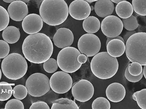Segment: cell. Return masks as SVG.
I'll use <instances>...</instances> for the list:
<instances>
[{
    "label": "cell",
    "instance_id": "cell-17",
    "mask_svg": "<svg viewBox=\"0 0 146 109\" xmlns=\"http://www.w3.org/2000/svg\"><path fill=\"white\" fill-rule=\"evenodd\" d=\"M114 8V5L111 0H98L96 1L94 7L96 14L102 18L110 15Z\"/></svg>",
    "mask_w": 146,
    "mask_h": 109
},
{
    "label": "cell",
    "instance_id": "cell-27",
    "mask_svg": "<svg viewBox=\"0 0 146 109\" xmlns=\"http://www.w3.org/2000/svg\"><path fill=\"white\" fill-rule=\"evenodd\" d=\"M92 109H110V104L109 101L106 98L99 97L93 101L92 104Z\"/></svg>",
    "mask_w": 146,
    "mask_h": 109
},
{
    "label": "cell",
    "instance_id": "cell-29",
    "mask_svg": "<svg viewBox=\"0 0 146 109\" xmlns=\"http://www.w3.org/2000/svg\"><path fill=\"white\" fill-rule=\"evenodd\" d=\"M9 22V17L7 11L0 5V32L7 26Z\"/></svg>",
    "mask_w": 146,
    "mask_h": 109
},
{
    "label": "cell",
    "instance_id": "cell-2",
    "mask_svg": "<svg viewBox=\"0 0 146 109\" xmlns=\"http://www.w3.org/2000/svg\"><path fill=\"white\" fill-rule=\"evenodd\" d=\"M39 13L46 24L57 26L62 23L67 18L68 8L64 0H44L40 7Z\"/></svg>",
    "mask_w": 146,
    "mask_h": 109
},
{
    "label": "cell",
    "instance_id": "cell-40",
    "mask_svg": "<svg viewBox=\"0 0 146 109\" xmlns=\"http://www.w3.org/2000/svg\"><path fill=\"white\" fill-rule=\"evenodd\" d=\"M113 2L116 4L120 2L123 1H126L127 0H111Z\"/></svg>",
    "mask_w": 146,
    "mask_h": 109
},
{
    "label": "cell",
    "instance_id": "cell-41",
    "mask_svg": "<svg viewBox=\"0 0 146 109\" xmlns=\"http://www.w3.org/2000/svg\"><path fill=\"white\" fill-rule=\"evenodd\" d=\"M4 2L8 3H11L12 2L15 1V0H3Z\"/></svg>",
    "mask_w": 146,
    "mask_h": 109
},
{
    "label": "cell",
    "instance_id": "cell-21",
    "mask_svg": "<svg viewBox=\"0 0 146 109\" xmlns=\"http://www.w3.org/2000/svg\"><path fill=\"white\" fill-rule=\"evenodd\" d=\"M82 26L86 32L88 33H94L99 30L100 27V23L97 18L90 16L84 19Z\"/></svg>",
    "mask_w": 146,
    "mask_h": 109
},
{
    "label": "cell",
    "instance_id": "cell-7",
    "mask_svg": "<svg viewBox=\"0 0 146 109\" xmlns=\"http://www.w3.org/2000/svg\"><path fill=\"white\" fill-rule=\"evenodd\" d=\"M25 87L28 93L35 97L42 96L50 89V79L45 74L40 73L33 74L27 79Z\"/></svg>",
    "mask_w": 146,
    "mask_h": 109
},
{
    "label": "cell",
    "instance_id": "cell-20",
    "mask_svg": "<svg viewBox=\"0 0 146 109\" xmlns=\"http://www.w3.org/2000/svg\"><path fill=\"white\" fill-rule=\"evenodd\" d=\"M133 9L131 4L127 1H123L117 3L115 7L117 15L122 18L129 17L132 14Z\"/></svg>",
    "mask_w": 146,
    "mask_h": 109
},
{
    "label": "cell",
    "instance_id": "cell-38",
    "mask_svg": "<svg viewBox=\"0 0 146 109\" xmlns=\"http://www.w3.org/2000/svg\"><path fill=\"white\" fill-rule=\"evenodd\" d=\"M107 38L108 39H107L106 42V46L107 45L108 43L111 40L113 39H120V40H121V41H122L124 43H125L123 38L120 36H118L117 37H107Z\"/></svg>",
    "mask_w": 146,
    "mask_h": 109
},
{
    "label": "cell",
    "instance_id": "cell-5",
    "mask_svg": "<svg viewBox=\"0 0 146 109\" xmlns=\"http://www.w3.org/2000/svg\"><path fill=\"white\" fill-rule=\"evenodd\" d=\"M28 65L25 58L17 53H12L4 58L1 68L4 75L7 78L17 80L23 77L27 70Z\"/></svg>",
    "mask_w": 146,
    "mask_h": 109
},
{
    "label": "cell",
    "instance_id": "cell-44",
    "mask_svg": "<svg viewBox=\"0 0 146 109\" xmlns=\"http://www.w3.org/2000/svg\"><path fill=\"white\" fill-rule=\"evenodd\" d=\"M90 8L91 11H93L94 9V7L93 6H90Z\"/></svg>",
    "mask_w": 146,
    "mask_h": 109
},
{
    "label": "cell",
    "instance_id": "cell-6",
    "mask_svg": "<svg viewBox=\"0 0 146 109\" xmlns=\"http://www.w3.org/2000/svg\"><path fill=\"white\" fill-rule=\"evenodd\" d=\"M80 54L79 51L74 47H69L62 49L57 57L58 66L62 70L68 73L75 72L82 64L77 60L78 56Z\"/></svg>",
    "mask_w": 146,
    "mask_h": 109
},
{
    "label": "cell",
    "instance_id": "cell-13",
    "mask_svg": "<svg viewBox=\"0 0 146 109\" xmlns=\"http://www.w3.org/2000/svg\"><path fill=\"white\" fill-rule=\"evenodd\" d=\"M43 25V20L41 17L36 14H31L27 15L22 22L23 30L30 34L39 32L42 28Z\"/></svg>",
    "mask_w": 146,
    "mask_h": 109
},
{
    "label": "cell",
    "instance_id": "cell-16",
    "mask_svg": "<svg viewBox=\"0 0 146 109\" xmlns=\"http://www.w3.org/2000/svg\"><path fill=\"white\" fill-rule=\"evenodd\" d=\"M106 95L111 101L117 102L122 100L125 95L124 87L118 83H113L109 85L106 90Z\"/></svg>",
    "mask_w": 146,
    "mask_h": 109
},
{
    "label": "cell",
    "instance_id": "cell-26",
    "mask_svg": "<svg viewBox=\"0 0 146 109\" xmlns=\"http://www.w3.org/2000/svg\"><path fill=\"white\" fill-rule=\"evenodd\" d=\"M121 21L123 27L128 30H134L139 26L137 18L132 15L128 18H123Z\"/></svg>",
    "mask_w": 146,
    "mask_h": 109
},
{
    "label": "cell",
    "instance_id": "cell-33",
    "mask_svg": "<svg viewBox=\"0 0 146 109\" xmlns=\"http://www.w3.org/2000/svg\"><path fill=\"white\" fill-rule=\"evenodd\" d=\"M10 51L9 45L6 41L0 40V58H3L6 57Z\"/></svg>",
    "mask_w": 146,
    "mask_h": 109
},
{
    "label": "cell",
    "instance_id": "cell-36",
    "mask_svg": "<svg viewBox=\"0 0 146 109\" xmlns=\"http://www.w3.org/2000/svg\"><path fill=\"white\" fill-rule=\"evenodd\" d=\"M136 32L135 30L126 31L125 35L123 36V39L125 43L128 39L133 34L136 33Z\"/></svg>",
    "mask_w": 146,
    "mask_h": 109
},
{
    "label": "cell",
    "instance_id": "cell-28",
    "mask_svg": "<svg viewBox=\"0 0 146 109\" xmlns=\"http://www.w3.org/2000/svg\"><path fill=\"white\" fill-rule=\"evenodd\" d=\"M27 93L25 86L21 85H18L15 86L12 91V94L14 97L20 100L26 97Z\"/></svg>",
    "mask_w": 146,
    "mask_h": 109
},
{
    "label": "cell",
    "instance_id": "cell-46",
    "mask_svg": "<svg viewBox=\"0 0 146 109\" xmlns=\"http://www.w3.org/2000/svg\"><path fill=\"white\" fill-rule=\"evenodd\" d=\"M1 58H0V62H1Z\"/></svg>",
    "mask_w": 146,
    "mask_h": 109
},
{
    "label": "cell",
    "instance_id": "cell-32",
    "mask_svg": "<svg viewBox=\"0 0 146 109\" xmlns=\"http://www.w3.org/2000/svg\"><path fill=\"white\" fill-rule=\"evenodd\" d=\"M24 108L23 103L20 100L17 99H12L6 103L5 109H21Z\"/></svg>",
    "mask_w": 146,
    "mask_h": 109
},
{
    "label": "cell",
    "instance_id": "cell-37",
    "mask_svg": "<svg viewBox=\"0 0 146 109\" xmlns=\"http://www.w3.org/2000/svg\"><path fill=\"white\" fill-rule=\"evenodd\" d=\"M77 60L79 63L81 64H84L86 62L87 58L85 55L81 54L78 56Z\"/></svg>",
    "mask_w": 146,
    "mask_h": 109
},
{
    "label": "cell",
    "instance_id": "cell-24",
    "mask_svg": "<svg viewBox=\"0 0 146 109\" xmlns=\"http://www.w3.org/2000/svg\"><path fill=\"white\" fill-rule=\"evenodd\" d=\"M132 98L137 101L139 107L142 109H146V89H143L134 93Z\"/></svg>",
    "mask_w": 146,
    "mask_h": 109
},
{
    "label": "cell",
    "instance_id": "cell-34",
    "mask_svg": "<svg viewBox=\"0 0 146 109\" xmlns=\"http://www.w3.org/2000/svg\"><path fill=\"white\" fill-rule=\"evenodd\" d=\"M128 66L126 67L124 72V75L126 78L129 81L132 82H136L140 81L142 78L143 74V72L139 75L135 76L131 75L128 70Z\"/></svg>",
    "mask_w": 146,
    "mask_h": 109
},
{
    "label": "cell",
    "instance_id": "cell-18",
    "mask_svg": "<svg viewBox=\"0 0 146 109\" xmlns=\"http://www.w3.org/2000/svg\"><path fill=\"white\" fill-rule=\"evenodd\" d=\"M106 46L108 53L113 57L116 58L121 56L125 51V43L119 39L111 40Z\"/></svg>",
    "mask_w": 146,
    "mask_h": 109
},
{
    "label": "cell",
    "instance_id": "cell-25",
    "mask_svg": "<svg viewBox=\"0 0 146 109\" xmlns=\"http://www.w3.org/2000/svg\"><path fill=\"white\" fill-rule=\"evenodd\" d=\"M146 0H132L133 10L138 14L142 16L146 15Z\"/></svg>",
    "mask_w": 146,
    "mask_h": 109
},
{
    "label": "cell",
    "instance_id": "cell-23",
    "mask_svg": "<svg viewBox=\"0 0 146 109\" xmlns=\"http://www.w3.org/2000/svg\"><path fill=\"white\" fill-rule=\"evenodd\" d=\"M11 86L5 82H0V101H5L9 99L12 94Z\"/></svg>",
    "mask_w": 146,
    "mask_h": 109
},
{
    "label": "cell",
    "instance_id": "cell-22",
    "mask_svg": "<svg viewBox=\"0 0 146 109\" xmlns=\"http://www.w3.org/2000/svg\"><path fill=\"white\" fill-rule=\"evenodd\" d=\"M51 109H76L79 108L73 100L66 98H61L52 101Z\"/></svg>",
    "mask_w": 146,
    "mask_h": 109
},
{
    "label": "cell",
    "instance_id": "cell-39",
    "mask_svg": "<svg viewBox=\"0 0 146 109\" xmlns=\"http://www.w3.org/2000/svg\"><path fill=\"white\" fill-rule=\"evenodd\" d=\"M143 67V70H142L143 75L144 76V77L146 78V65H144Z\"/></svg>",
    "mask_w": 146,
    "mask_h": 109
},
{
    "label": "cell",
    "instance_id": "cell-3",
    "mask_svg": "<svg viewBox=\"0 0 146 109\" xmlns=\"http://www.w3.org/2000/svg\"><path fill=\"white\" fill-rule=\"evenodd\" d=\"M119 64L117 58L107 52L98 53L94 56L90 63L91 70L97 77L103 79H109L116 73Z\"/></svg>",
    "mask_w": 146,
    "mask_h": 109
},
{
    "label": "cell",
    "instance_id": "cell-42",
    "mask_svg": "<svg viewBox=\"0 0 146 109\" xmlns=\"http://www.w3.org/2000/svg\"><path fill=\"white\" fill-rule=\"evenodd\" d=\"M84 0L87 2L88 3H92L93 2L96 1L98 0Z\"/></svg>",
    "mask_w": 146,
    "mask_h": 109
},
{
    "label": "cell",
    "instance_id": "cell-30",
    "mask_svg": "<svg viewBox=\"0 0 146 109\" xmlns=\"http://www.w3.org/2000/svg\"><path fill=\"white\" fill-rule=\"evenodd\" d=\"M43 67L46 72L52 73L55 72L58 69V65L57 61L53 58H50L43 63Z\"/></svg>",
    "mask_w": 146,
    "mask_h": 109
},
{
    "label": "cell",
    "instance_id": "cell-11",
    "mask_svg": "<svg viewBox=\"0 0 146 109\" xmlns=\"http://www.w3.org/2000/svg\"><path fill=\"white\" fill-rule=\"evenodd\" d=\"M101 28L106 36L113 37L119 36L123 29V24L120 19L114 15L108 16L102 21Z\"/></svg>",
    "mask_w": 146,
    "mask_h": 109
},
{
    "label": "cell",
    "instance_id": "cell-1",
    "mask_svg": "<svg viewBox=\"0 0 146 109\" xmlns=\"http://www.w3.org/2000/svg\"><path fill=\"white\" fill-rule=\"evenodd\" d=\"M22 50L25 57L29 61L39 64L50 58L53 47L48 36L44 33H37L30 34L25 39Z\"/></svg>",
    "mask_w": 146,
    "mask_h": 109
},
{
    "label": "cell",
    "instance_id": "cell-43",
    "mask_svg": "<svg viewBox=\"0 0 146 109\" xmlns=\"http://www.w3.org/2000/svg\"><path fill=\"white\" fill-rule=\"evenodd\" d=\"M22 1L25 3H27L30 0H19Z\"/></svg>",
    "mask_w": 146,
    "mask_h": 109
},
{
    "label": "cell",
    "instance_id": "cell-15",
    "mask_svg": "<svg viewBox=\"0 0 146 109\" xmlns=\"http://www.w3.org/2000/svg\"><path fill=\"white\" fill-rule=\"evenodd\" d=\"M74 40V36L72 32L69 29L64 28L58 29L53 38L54 45L61 49L70 47L72 44Z\"/></svg>",
    "mask_w": 146,
    "mask_h": 109
},
{
    "label": "cell",
    "instance_id": "cell-4",
    "mask_svg": "<svg viewBox=\"0 0 146 109\" xmlns=\"http://www.w3.org/2000/svg\"><path fill=\"white\" fill-rule=\"evenodd\" d=\"M125 51L127 57L131 62H137L146 65V33H136L126 42Z\"/></svg>",
    "mask_w": 146,
    "mask_h": 109
},
{
    "label": "cell",
    "instance_id": "cell-8",
    "mask_svg": "<svg viewBox=\"0 0 146 109\" xmlns=\"http://www.w3.org/2000/svg\"><path fill=\"white\" fill-rule=\"evenodd\" d=\"M79 51L88 57H91L98 53L101 47L100 40L93 33H87L82 35L78 43Z\"/></svg>",
    "mask_w": 146,
    "mask_h": 109
},
{
    "label": "cell",
    "instance_id": "cell-9",
    "mask_svg": "<svg viewBox=\"0 0 146 109\" xmlns=\"http://www.w3.org/2000/svg\"><path fill=\"white\" fill-rule=\"evenodd\" d=\"M52 89L58 94H64L68 91L72 84V77L68 73L59 71L54 73L50 79Z\"/></svg>",
    "mask_w": 146,
    "mask_h": 109
},
{
    "label": "cell",
    "instance_id": "cell-14",
    "mask_svg": "<svg viewBox=\"0 0 146 109\" xmlns=\"http://www.w3.org/2000/svg\"><path fill=\"white\" fill-rule=\"evenodd\" d=\"M7 12L9 17L13 20L21 21L28 14L27 6L25 3L22 1H15L11 3L9 6Z\"/></svg>",
    "mask_w": 146,
    "mask_h": 109
},
{
    "label": "cell",
    "instance_id": "cell-19",
    "mask_svg": "<svg viewBox=\"0 0 146 109\" xmlns=\"http://www.w3.org/2000/svg\"><path fill=\"white\" fill-rule=\"evenodd\" d=\"M2 36L3 39L7 43L13 44L19 40L20 33L18 28L13 26H9L3 30Z\"/></svg>",
    "mask_w": 146,
    "mask_h": 109
},
{
    "label": "cell",
    "instance_id": "cell-12",
    "mask_svg": "<svg viewBox=\"0 0 146 109\" xmlns=\"http://www.w3.org/2000/svg\"><path fill=\"white\" fill-rule=\"evenodd\" d=\"M89 4L84 0H75L70 5L68 11L70 16L78 20H84L88 17L91 12Z\"/></svg>",
    "mask_w": 146,
    "mask_h": 109
},
{
    "label": "cell",
    "instance_id": "cell-10",
    "mask_svg": "<svg viewBox=\"0 0 146 109\" xmlns=\"http://www.w3.org/2000/svg\"><path fill=\"white\" fill-rule=\"evenodd\" d=\"M72 92L74 99L84 102L90 100L93 97L94 88L92 83L86 79H81L72 86Z\"/></svg>",
    "mask_w": 146,
    "mask_h": 109
},
{
    "label": "cell",
    "instance_id": "cell-35",
    "mask_svg": "<svg viewBox=\"0 0 146 109\" xmlns=\"http://www.w3.org/2000/svg\"><path fill=\"white\" fill-rule=\"evenodd\" d=\"M29 109H50V108L46 102L39 101L33 103L30 107Z\"/></svg>",
    "mask_w": 146,
    "mask_h": 109
},
{
    "label": "cell",
    "instance_id": "cell-31",
    "mask_svg": "<svg viewBox=\"0 0 146 109\" xmlns=\"http://www.w3.org/2000/svg\"><path fill=\"white\" fill-rule=\"evenodd\" d=\"M128 70L131 75L136 76L140 75L143 70L142 65L137 62H132L129 64Z\"/></svg>",
    "mask_w": 146,
    "mask_h": 109
},
{
    "label": "cell",
    "instance_id": "cell-45",
    "mask_svg": "<svg viewBox=\"0 0 146 109\" xmlns=\"http://www.w3.org/2000/svg\"><path fill=\"white\" fill-rule=\"evenodd\" d=\"M1 69H0V80L1 79Z\"/></svg>",
    "mask_w": 146,
    "mask_h": 109
}]
</instances>
